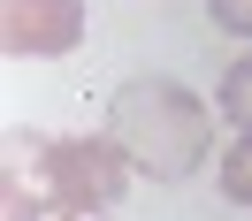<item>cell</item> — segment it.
I'll return each instance as SVG.
<instances>
[{"instance_id":"cell-1","label":"cell","mask_w":252,"mask_h":221,"mask_svg":"<svg viewBox=\"0 0 252 221\" xmlns=\"http://www.w3.org/2000/svg\"><path fill=\"white\" fill-rule=\"evenodd\" d=\"M107 138L123 145V160L153 183H184V175L206 168L214 153V114H206L199 92L168 77H130L123 92L107 99Z\"/></svg>"},{"instance_id":"cell-2","label":"cell","mask_w":252,"mask_h":221,"mask_svg":"<svg viewBox=\"0 0 252 221\" xmlns=\"http://www.w3.org/2000/svg\"><path fill=\"white\" fill-rule=\"evenodd\" d=\"M130 175L138 168L123 160L115 138H54V145H38V191L62 214H107Z\"/></svg>"},{"instance_id":"cell-3","label":"cell","mask_w":252,"mask_h":221,"mask_svg":"<svg viewBox=\"0 0 252 221\" xmlns=\"http://www.w3.org/2000/svg\"><path fill=\"white\" fill-rule=\"evenodd\" d=\"M0 38H8V54H23V61L77 54L84 0H0Z\"/></svg>"},{"instance_id":"cell-4","label":"cell","mask_w":252,"mask_h":221,"mask_svg":"<svg viewBox=\"0 0 252 221\" xmlns=\"http://www.w3.org/2000/svg\"><path fill=\"white\" fill-rule=\"evenodd\" d=\"M221 114H229L237 130H252V54H237L229 77H221Z\"/></svg>"},{"instance_id":"cell-5","label":"cell","mask_w":252,"mask_h":221,"mask_svg":"<svg viewBox=\"0 0 252 221\" xmlns=\"http://www.w3.org/2000/svg\"><path fill=\"white\" fill-rule=\"evenodd\" d=\"M221 198H229V206H252V130L221 153Z\"/></svg>"},{"instance_id":"cell-6","label":"cell","mask_w":252,"mask_h":221,"mask_svg":"<svg viewBox=\"0 0 252 221\" xmlns=\"http://www.w3.org/2000/svg\"><path fill=\"white\" fill-rule=\"evenodd\" d=\"M0 191H8V221H38V198H46V191H31V183H23V168H16V160H8V175H0Z\"/></svg>"},{"instance_id":"cell-7","label":"cell","mask_w":252,"mask_h":221,"mask_svg":"<svg viewBox=\"0 0 252 221\" xmlns=\"http://www.w3.org/2000/svg\"><path fill=\"white\" fill-rule=\"evenodd\" d=\"M206 8H214V23H221V31L252 38V0H206Z\"/></svg>"},{"instance_id":"cell-8","label":"cell","mask_w":252,"mask_h":221,"mask_svg":"<svg viewBox=\"0 0 252 221\" xmlns=\"http://www.w3.org/2000/svg\"><path fill=\"white\" fill-rule=\"evenodd\" d=\"M62 221H107V214H62Z\"/></svg>"}]
</instances>
